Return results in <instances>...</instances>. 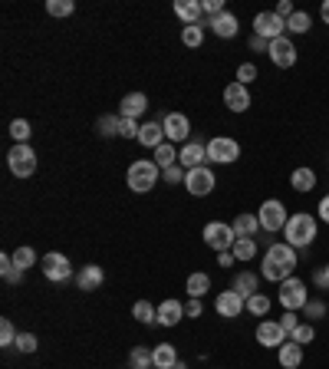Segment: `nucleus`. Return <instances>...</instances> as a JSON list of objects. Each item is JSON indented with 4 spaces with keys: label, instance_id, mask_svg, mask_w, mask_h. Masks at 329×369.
<instances>
[{
    "label": "nucleus",
    "instance_id": "1",
    "mask_svg": "<svg viewBox=\"0 0 329 369\" xmlns=\"http://www.w3.org/2000/svg\"><path fill=\"white\" fill-rule=\"evenodd\" d=\"M296 264H300V261H296V248H290L286 241H276V244H270V248H267V254H263L260 277H263V281L284 283L286 277H293Z\"/></svg>",
    "mask_w": 329,
    "mask_h": 369
},
{
    "label": "nucleus",
    "instance_id": "2",
    "mask_svg": "<svg viewBox=\"0 0 329 369\" xmlns=\"http://www.w3.org/2000/svg\"><path fill=\"white\" fill-rule=\"evenodd\" d=\"M316 228L319 221L309 211H296V215H290V221H286L284 228V241L290 244V248H309L313 241H316Z\"/></svg>",
    "mask_w": 329,
    "mask_h": 369
},
{
    "label": "nucleus",
    "instance_id": "3",
    "mask_svg": "<svg viewBox=\"0 0 329 369\" xmlns=\"http://www.w3.org/2000/svg\"><path fill=\"white\" fill-rule=\"evenodd\" d=\"M162 178V168L155 165V159H139V162L129 165V172H125V182L135 195H145V192H152L155 184Z\"/></svg>",
    "mask_w": 329,
    "mask_h": 369
},
{
    "label": "nucleus",
    "instance_id": "4",
    "mask_svg": "<svg viewBox=\"0 0 329 369\" xmlns=\"http://www.w3.org/2000/svg\"><path fill=\"white\" fill-rule=\"evenodd\" d=\"M257 221H260V231H263V234H276V231L286 228V221H290V211H286L284 201H276V198H267V201L257 208Z\"/></svg>",
    "mask_w": 329,
    "mask_h": 369
},
{
    "label": "nucleus",
    "instance_id": "5",
    "mask_svg": "<svg viewBox=\"0 0 329 369\" xmlns=\"http://www.w3.org/2000/svg\"><path fill=\"white\" fill-rule=\"evenodd\" d=\"M7 168H10L13 178H30L36 172V152L30 145H13L7 152Z\"/></svg>",
    "mask_w": 329,
    "mask_h": 369
},
{
    "label": "nucleus",
    "instance_id": "6",
    "mask_svg": "<svg viewBox=\"0 0 329 369\" xmlns=\"http://www.w3.org/2000/svg\"><path fill=\"white\" fill-rule=\"evenodd\" d=\"M309 300V293H307V283L300 281V277H286L284 283H280V307L284 310H303Z\"/></svg>",
    "mask_w": 329,
    "mask_h": 369
},
{
    "label": "nucleus",
    "instance_id": "7",
    "mask_svg": "<svg viewBox=\"0 0 329 369\" xmlns=\"http://www.w3.org/2000/svg\"><path fill=\"white\" fill-rule=\"evenodd\" d=\"M201 238H204V244H208L211 250H218V254H220V250H230V248H234L237 234H234V228H230V224H224V221H208Z\"/></svg>",
    "mask_w": 329,
    "mask_h": 369
},
{
    "label": "nucleus",
    "instance_id": "8",
    "mask_svg": "<svg viewBox=\"0 0 329 369\" xmlns=\"http://www.w3.org/2000/svg\"><path fill=\"white\" fill-rule=\"evenodd\" d=\"M241 159V145L237 139H227V135H214L208 142V162H218V165H230Z\"/></svg>",
    "mask_w": 329,
    "mask_h": 369
},
{
    "label": "nucleus",
    "instance_id": "9",
    "mask_svg": "<svg viewBox=\"0 0 329 369\" xmlns=\"http://www.w3.org/2000/svg\"><path fill=\"white\" fill-rule=\"evenodd\" d=\"M40 267H43L46 281H53V283H63L73 277V264H69V257L59 254V250H50L43 261H40Z\"/></svg>",
    "mask_w": 329,
    "mask_h": 369
},
{
    "label": "nucleus",
    "instance_id": "10",
    "mask_svg": "<svg viewBox=\"0 0 329 369\" xmlns=\"http://www.w3.org/2000/svg\"><path fill=\"white\" fill-rule=\"evenodd\" d=\"M214 184H218V178H214V172H211L208 165H201V168H191L185 178V188L191 192L195 198H204L214 192Z\"/></svg>",
    "mask_w": 329,
    "mask_h": 369
},
{
    "label": "nucleus",
    "instance_id": "11",
    "mask_svg": "<svg viewBox=\"0 0 329 369\" xmlns=\"http://www.w3.org/2000/svg\"><path fill=\"white\" fill-rule=\"evenodd\" d=\"M162 129H164V139L172 142V145L191 139V122H188L185 112H168V116H162Z\"/></svg>",
    "mask_w": 329,
    "mask_h": 369
},
{
    "label": "nucleus",
    "instance_id": "12",
    "mask_svg": "<svg viewBox=\"0 0 329 369\" xmlns=\"http://www.w3.org/2000/svg\"><path fill=\"white\" fill-rule=\"evenodd\" d=\"M286 30V20H280L274 11H260L253 17V33L263 36V40H276V36H284Z\"/></svg>",
    "mask_w": 329,
    "mask_h": 369
},
{
    "label": "nucleus",
    "instance_id": "13",
    "mask_svg": "<svg viewBox=\"0 0 329 369\" xmlns=\"http://www.w3.org/2000/svg\"><path fill=\"white\" fill-rule=\"evenodd\" d=\"M214 310H218V316H224V320H234V316H241L244 310H247V300H244L237 290H220L218 297H214Z\"/></svg>",
    "mask_w": 329,
    "mask_h": 369
},
{
    "label": "nucleus",
    "instance_id": "14",
    "mask_svg": "<svg viewBox=\"0 0 329 369\" xmlns=\"http://www.w3.org/2000/svg\"><path fill=\"white\" fill-rule=\"evenodd\" d=\"M270 63L280 66V69H290V66L296 63V43L290 40V36H276V40H270Z\"/></svg>",
    "mask_w": 329,
    "mask_h": 369
},
{
    "label": "nucleus",
    "instance_id": "15",
    "mask_svg": "<svg viewBox=\"0 0 329 369\" xmlns=\"http://www.w3.org/2000/svg\"><path fill=\"white\" fill-rule=\"evenodd\" d=\"M286 333H284V326H280V320H260L257 323V343L267 349H280L286 343Z\"/></svg>",
    "mask_w": 329,
    "mask_h": 369
},
{
    "label": "nucleus",
    "instance_id": "16",
    "mask_svg": "<svg viewBox=\"0 0 329 369\" xmlns=\"http://www.w3.org/2000/svg\"><path fill=\"white\" fill-rule=\"evenodd\" d=\"M208 162V145L204 142H185L181 145V152H178V165L191 172V168H201V165Z\"/></svg>",
    "mask_w": 329,
    "mask_h": 369
},
{
    "label": "nucleus",
    "instance_id": "17",
    "mask_svg": "<svg viewBox=\"0 0 329 369\" xmlns=\"http://www.w3.org/2000/svg\"><path fill=\"white\" fill-rule=\"evenodd\" d=\"M224 106H227L230 112H247V109H251V93H247V86L230 83V86L224 89Z\"/></svg>",
    "mask_w": 329,
    "mask_h": 369
},
{
    "label": "nucleus",
    "instance_id": "18",
    "mask_svg": "<svg viewBox=\"0 0 329 369\" xmlns=\"http://www.w3.org/2000/svg\"><path fill=\"white\" fill-rule=\"evenodd\" d=\"M106 281V271L99 267V264H86V267H79L76 271V287L79 290H99Z\"/></svg>",
    "mask_w": 329,
    "mask_h": 369
},
{
    "label": "nucleus",
    "instance_id": "19",
    "mask_svg": "<svg viewBox=\"0 0 329 369\" xmlns=\"http://www.w3.org/2000/svg\"><path fill=\"white\" fill-rule=\"evenodd\" d=\"M145 109H148V96H145V93H129V96H122L119 116H122V119H135V122H139V116H142Z\"/></svg>",
    "mask_w": 329,
    "mask_h": 369
},
{
    "label": "nucleus",
    "instance_id": "20",
    "mask_svg": "<svg viewBox=\"0 0 329 369\" xmlns=\"http://www.w3.org/2000/svg\"><path fill=\"white\" fill-rule=\"evenodd\" d=\"M175 17L185 20V27H191V23H201L204 7H201V0H175Z\"/></svg>",
    "mask_w": 329,
    "mask_h": 369
},
{
    "label": "nucleus",
    "instance_id": "21",
    "mask_svg": "<svg viewBox=\"0 0 329 369\" xmlns=\"http://www.w3.org/2000/svg\"><path fill=\"white\" fill-rule=\"evenodd\" d=\"M208 27L214 30V36H220V40H230V36H237V17L230 11H224L220 17H211Z\"/></svg>",
    "mask_w": 329,
    "mask_h": 369
},
{
    "label": "nucleus",
    "instance_id": "22",
    "mask_svg": "<svg viewBox=\"0 0 329 369\" xmlns=\"http://www.w3.org/2000/svg\"><path fill=\"white\" fill-rule=\"evenodd\" d=\"M181 316H185V304L181 300H162L158 304V326H178Z\"/></svg>",
    "mask_w": 329,
    "mask_h": 369
},
{
    "label": "nucleus",
    "instance_id": "23",
    "mask_svg": "<svg viewBox=\"0 0 329 369\" xmlns=\"http://www.w3.org/2000/svg\"><path fill=\"white\" fill-rule=\"evenodd\" d=\"M276 359H280L284 369H300V363H303V347L293 343V340H286L284 347L276 349Z\"/></svg>",
    "mask_w": 329,
    "mask_h": 369
},
{
    "label": "nucleus",
    "instance_id": "24",
    "mask_svg": "<svg viewBox=\"0 0 329 369\" xmlns=\"http://www.w3.org/2000/svg\"><path fill=\"white\" fill-rule=\"evenodd\" d=\"M139 142H142L145 149H152V152L158 149V145H162V142H168V139H164L162 122H155V119H152V122H145L142 129H139Z\"/></svg>",
    "mask_w": 329,
    "mask_h": 369
},
{
    "label": "nucleus",
    "instance_id": "25",
    "mask_svg": "<svg viewBox=\"0 0 329 369\" xmlns=\"http://www.w3.org/2000/svg\"><path fill=\"white\" fill-rule=\"evenodd\" d=\"M152 359H155V369H175L181 359H178V349L172 343H158L152 349Z\"/></svg>",
    "mask_w": 329,
    "mask_h": 369
},
{
    "label": "nucleus",
    "instance_id": "26",
    "mask_svg": "<svg viewBox=\"0 0 329 369\" xmlns=\"http://www.w3.org/2000/svg\"><path fill=\"white\" fill-rule=\"evenodd\" d=\"M230 228H234V234H237V238H257L260 221H257V215H237Z\"/></svg>",
    "mask_w": 329,
    "mask_h": 369
},
{
    "label": "nucleus",
    "instance_id": "27",
    "mask_svg": "<svg viewBox=\"0 0 329 369\" xmlns=\"http://www.w3.org/2000/svg\"><path fill=\"white\" fill-rule=\"evenodd\" d=\"M230 290H237L247 300V297H253V293H260L257 290V274H251V271H241L237 277H234V287Z\"/></svg>",
    "mask_w": 329,
    "mask_h": 369
},
{
    "label": "nucleus",
    "instance_id": "28",
    "mask_svg": "<svg viewBox=\"0 0 329 369\" xmlns=\"http://www.w3.org/2000/svg\"><path fill=\"white\" fill-rule=\"evenodd\" d=\"M185 290H188V297L201 300V297L211 290V277H208L204 271H201V274H191V277H188V283H185Z\"/></svg>",
    "mask_w": 329,
    "mask_h": 369
},
{
    "label": "nucleus",
    "instance_id": "29",
    "mask_svg": "<svg viewBox=\"0 0 329 369\" xmlns=\"http://www.w3.org/2000/svg\"><path fill=\"white\" fill-rule=\"evenodd\" d=\"M0 274H4L7 283H23V277H27V271H20L13 264V254H0Z\"/></svg>",
    "mask_w": 329,
    "mask_h": 369
},
{
    "label": "nucleus",
    "instance_id": "30",
    "mask_svg": "<svg viewBox=\"0 0 329 369\" xmlns=\"http://www.w3.org/2000/svg\"><path fill=\"white\" fill-rule=\"evenodd\" d=\"M290 184H293L296 192H313V188H316V172H313V168H296V172L290 175Z\"/></svg>",
    "mask_w": 329,
    "mask_h": 369
},
{
    "label": "nucleus",
    "instance_id": "31",
    "mask_svg": "<svg viewBox=\"0 0 329 369\" xmlns=\"http://www.w3.org/2000/svg\"><path fill=\"white\" fill-rule=\"evenodd\" d=\"M155 165H158V168H172V165H178V149L175 145H172V142H162V145H158V149H155Z\"/></svg>",
    "mask_w": 329,
    "mask_h": 369
},
{
    "label": "nucleus",
    "instance_id": "32",
    "mask_svg": "<svg viewBox=\"0 0 329 369\" xmlns=\"http://www.w3.org/2000/svg\"><path fill=\"white\" fill-rule=\"evenodd\" d=\"M230 250H234L237 261H253L257 257V238H237Z\"/></svg>",
    "mask_w": 329,
    "mask_h": 369
},
{
    "label": "nucleus",
    "instance_id": "33",
    "mask_svg": "<svg viewBox=\"0 0 329 369\" xmlns=\"http://www.w3.org/2000/svg\"><path fill=\"white\" fill-rule=\"evenodd\" d=\"M119 129H122V116H99L96 132L102 135V139H112V135H119Z\"/></svg>",
    "mask_w": 329,
    "mask_h": 369
},
{
    "label": "nucleus",
    "instance_id": "34",
    "mask_svg": "<svg viewBox=\"0 0 329 369\" xmlns=\"http://www.w3.org/2000/svg\"><path fill=\"white\" fill-rule=\"evenodd\" d=\"M132 316L139 323H158V307H152L148 300H139V304L132 307Z\"/></svg>",
    "mask_w": 329,
    "mask_h": 369
},
{
    "label": "nucleus",
    "instance_id": "35",
    "mask_svg": "<svg viewBox=\"0 0 329 369\" xmlns=\"http://www.w3.org/2000/svg\"><path fill=\"white\" fill-rule=\"evenodd\" d=\"M247 314L267 316L270 314V297H267V293H253V297H247Z\"/></svg>",
    "mask_w": 329,
    "mask_h": 369
},
{
    "label": "nucleus",
    "instance_id": "36",
    "mask_svg": "<svg viewBox=\"0 0 329 369\" xmlns=\"http://www.w3.org/2000/svg\"><path fill=\"white\" fill-rule=\"evenodd\" d=\"M129 363H132L135 369H152V366H155L152 349H148V347H135V349L129 353Z\"/></svg>",
    "mask_w": 329,
    "mask_h": 369
},
{
    "label": "nucleus",
    "instance_id": "37",
    "mask_svg": "<svg viewBox=\"0 0 329 369\" xmlns=\"http://www.w3.org/2000/svg\"><path fill=\"white\" fill-rule=\"evenodd\" d=\"M201 40H204V23H191V27H185V30H181V43L191 46V50H195V46H201Z\"/></svg>",
    "mask_w": 329,
    "mask_h": 369
},
{
    "label": "nucleus",
    "instance_id": "38",
    "mask_svg": "<svg viewBox=\"0 0 329 369\" xmlns=\"http://www.w3.org/2000/svg\"><path fill=\"white\" fill-rule=\"evenodd\" d=\"M309 27H313V20H309L307 11H296L290 20H286V30L290 33H309Z\"/></svg>",
    "mask_w": 329,
    "mask_h": 369
},
{
    "label": "nucleus",
    "instance_id": "39",
    "mask_svg": "<svg viewBox=\"0 0 329 369\" xmlns=\"http://www.w3.org/2000/svg\"><path fill=\"white\" fill-rule=\"evenodd\" d=\"M46 13L50 17H69V13H76V4L73 0H46Z\"/></svg>",
    "mask_w": 329,
    "mask_h": 369
},
{
    "label": "nucleus",
    "instance_id": "40",
    "mask_svg": "<svg viewBox=\"0 0 329 369\" xmlns=\"http://www.w3.org/2000/svg\"><path fill=\"white\" fill-rule=\"evenodd\" d=\"M13 264H17L20 271H30L33 264H36V250L27 248V244H23V248H17V250H13Z\"/></svg>",
    "mask_w": 329,
    "mask_h": 369
},
{
    "label": "nucleus",
    "instance_id": "41",
    "mask_svg": "<svg viewBox=\"0 0 329 369\" xmlns=\"http://www.w3.org/2000/svg\"><path fill=\"white\" fill-rule=\"evenodd\" d=\"M10 135H13V142H17V145H27V142H30V122L27 119H13L10 122Z\"/></svg>",
    "mask_w": 329,
    "mask_h": 369
},
{
    "label": "nucleus",
    "instance_id": "42",
    "mask_svg": "<svg viewBox=\"0 0 329 369\" xmlns=\"http://www.w3.org/2000/svg\"><path fill=\"white\" fill-rule=\"evenodd\" d=\"M290 340H293V343H300V347H307V343H313V340H316V330H313V323H300L293 333H290Z\"/></svg>",
    "mask_w": 329,
    "mask_h": 369
},
{
    "label": "nucleus",
    "instance_id": "43",
    "mask_svg": "<svg viewBox=\"0 0 329 369\" xmlns=\"http://www.w3.org/2000/svg\"><path fill=\"white\" fill-rule=\"evenodd\" d=\"M17 337H20V333H17L13 323L4 316V320H0V347H17Z\"/></svg>",
    "mask_w": 329,
    "mask_h": 369
},
{
    "label": "nucleus",
    "instance_id": "44",
    "mask_svg": "<svg viewBox=\"0 0 329 369\" xmlns=\"http://www.w3.org/2000/svg\"><path fill=\"white\" fill-rule=\"evenodd\" d=\"M303 314H307L309 320H323V316H326V300H316V297H313V300H307Z\"/></svg>",
    "mask_w": 329,
    "mask_h": 369
},
{
    "label": "nucleus",
    "instance_id": "45",
    "mask_svg": "<svg viewBox=\"0 0 329 369\" xmlns=\"http://www.w3.org/2000/svg\"><path fill=\"white\" fill-rule=\"evenodd\" d=\"M253 79H257V66H253V63H241V66H237V83H241V86H251Z\"/></svg>",
    "mask_w": 329,
    "mask_h": 369
},
{
    "label": "nucleus",
    "instance_id": "46",
    "mask_svg": "<svg viewBox=\"0 0 329 369\" xmlns=\"http://www.w3.org/2000/svg\"><path fill=\"white\" fill-rule=\"evenodd\" d=\"M162 178H164L168 184H185L188 172L181 168V165H172V168H164V172H162Z\"/></svg>",
    "mask_w": 329,
    "mask_h": 369
},
{
    "label": "nucleus",
    "instance_id": "47",
    "mask_svg": "<svg viewBox=\"0 0 329 369\" xmlns=\"http://www.w3.org/2000/svg\"><path fill=\"white\" fill-rule=\"evenodd\" d=\"M36 347H40V340L33 337V333H20V337H17V349H20V353H36Z\"/></svg>",
    "mask_w": 329,
    "mask_h": 369
},
{
    "label": "nucleus",
    "instance_id": "48",
    "mask_svg": "<svg viewBox=\"0 0 329 369\" xmlns=\"http://www.w3.org/2000/svg\"><path fill=\"white\" fill-rule=\"evenodd\" d=\"M313 283H316L319 290L329 293V264H323V267H316V271H313Z\"/></svg>",
    "mask_w": 329,
    "mask_h": 369
},
{
    "label": "nucleus",
    "instance_id": "49",
    "mask_svg": "<svg viewBox=\"0 0 329 369\" xmlns=\"http://www.w3.org/2000/svg\"><path fill=\"white\" fill-rule=\"evenodd\" d=\"M201 7H204V13H208V20H211V17H220V13L227 11V7H224V0H201Z\"/></svg>",
    "mask_w": 329,
    "mask_h": 369
},
{
    "label": "nucleus",
    "instance_id": "50",
    "mask_svg": "<svg viewBox=\"0 0 329 369\" xmlns=\"http://www.w3.org/2000/svg\"><path fill=\"white\" fill-rule=\"evenodd\" d=\"M139 129H142V126H139L135 119H122L119 135H122V139H139Z\"/></svg>",
    "mask_w": 329,
    "mask_h": 369
},
{
    "label": "nucleus",
    "instance_id": "51",
    "mask_svg": "<svg viewBox=\"0 0 329 369\" xmlns=\"http://www.w3.org/2000/svg\"><path fill=\"white\" fill-rule=\"evenodd\" d=\"M280 326H284V333L290 337V333H293L296 326H300V316H296L293 310H286V314H284V320H280Z\"/></svg>",
    "mask_w": 329,
    "mask_h": 369
},
{
    "label": "nucleus",
    "instance_id": "52",
    "mask_svg": "<svg viewBox=\"0 0 329 369\" xmlns=\"http://www.w3.org/2000/svg\"><path fill=\"white\" fill-rule=\"evenodd\" d=\"M274 13H276V17H280V20H290V17H293V13H296V7H293V4H290V0H280V4H276V7H274Z\"/></svg>",
    "mask_w": 329,
    "mask_h": 369
},
{
    "label": "nucleus",
    "instance_id": "53",
    "mask_svg": "<svg viewBox=\"0 0 329 369\" xmlns=\"http://www.w3.org/2000/svg\"><path fill=\"white\" fill-rule=\"evenodd\" d=\"M251 50H257V53H267V50H270V40H263V36H257V33H253V36H251Z\"/></svg>",
    "mask_w": 329,
    "mask_h": 369
},
{
    "label": "nucleus",
    "instance_id": "54",
    "mask_svg": "<svg viewBox=\"0 0 329 369\" xmlns=\"http://www.w3.org/2000/svg\"><path fill=\"white\" fill-rule=\"evenodd\" d=\"M201 310H204V307H201V300H195V297L185 304V316H201Z\"/></svg>",
    "mask_w": 329,
    "mask_h": 369
},
{
    "label": "nucleus",
    "instance_id": "55",
    "mask_svg": "<svg viewBox=\"0 0 329 369\" xmlns=\"http://www.w3.org/2000/svg\"><path fill=\"white\" fill-rule=\"evenodd\" d=\"M316 217H319V221H326V224H329V195L323 198V201H319V208H316Z\"/></svg>",
    "mask_w": 329,
    "mask_h": 369
},
{
    "label": "nucleus",
    "instance_id": "56",
    "mask_svg": "<svg viewBox=\"0 0 329 369\" xmlns=\"http://www.w3.org/2000/svg\"><path fill=\"white\" fill-rule=\"evenodd\" d=\"M234 261H237V257H234V250H220V254H218V264H220V267H230Z\"/></svg>",
    "mask_w": 329,
    "mask_h": 369
},
{
    "label": "nucleus",
    "instance_id": "57",
    "mask_svg": "<svg viewBox=\"0 0 329 369\" xmlns=\"http://www.w3.org/2000/svg\"><path fill=\"white\" fill-rule=\"evenodd\" d=\"M319 17H323V23H329V0H323V7H319Z\"/></svg>",
    "mask_w": 329,
    "mask_h": 369
},
{
    "label": "nucleus",
    "instance_id": "58",
    "mask_svg": "<svg viewBox=\"0 0 329 369\" xmlns=\"http://www.w3.org/2000/svg\"><path fill=\"white\" fill-rule=\"evenodd\" d=\"M129 369H135V366H129Z\"/></svg>",
    "mask_w": 329,
    "mask_h": 369
}]
</instances>
